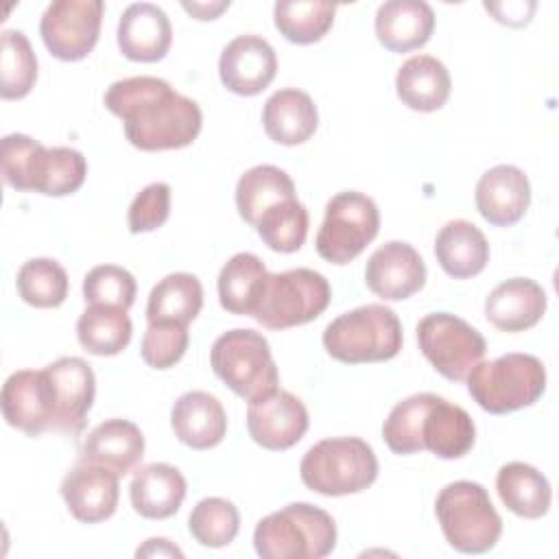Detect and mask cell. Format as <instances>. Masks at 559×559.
<instances>
[{"label": "cell", "mask_w": 559, "mask_h": 559, "mask_svg": "<svg viewBox=\"0 0 559 559\" xmlns=\"http://www.w3.org/2000/svg\"><path fill=\"white\" fill-rule=\"evenodd\" d=\"M105 107L122 120L127 140L140 151H168L192 144L203 114L197 100L157 76H129L105 92Z\"/></svg>", "instance_id": "6da1fadb"}, {"label": "cell", "mask_w": 559, "mask_h": 559, "mask_svg": "<svg viewBox=\"0 0 559 559\" xmlns=\"http://www.w3.org/2000/svg\"><path fill=\"white\" fill-rule=\"evenodd\" d=\"M85 175L87 162L76 148H48L24 133L2 138V179L17 192L66 197L83 186Z\"/></svg>", "instance_id": "7a4b0ae2"}, {"label": "cell", "mask_w": 559, "mask_h": 559, "mask_svg": "<svg viewBox=\"0 0 559 559\" xmlns=\"http://www.w3.org/2000/svg\"><path fill=\"white\" fill-rule=\"evenodd\" d=\"M253 546L262 559H323L336 546V524L328 511L293 502L255 524Z\"/></svg>", "instance_id": "3957f363"}, {"label": "cell", "mask_w": 559, "mask_h": 559, "mask_svg": "<svg viewBox=\"0 0 559 559\" xmlns=\"http://www.w3.org/2000/svg\"><path fill=\"white\" fill-rule=\"evenodd\" d=\"M402 323L384 304H367L338 314L323 332L325 352L345 362H384L402 349Z\"/></svg>", "instance_id": "277c9868"}, {"label": "cell", "mask_w": 559, "mask_h": 559, "mask_svg": "<svg viewBox=\"0 0 559 559\" xmlns=\"http://www.w3.org/2000/svg\"><path fill=\"white\" fill-rule=\"evenodd\" d=\"M465 380L472 400L491 415H507L531 406L546 391L542 360L520 352L478 362Z\"/></svg>", "instance_id": "5b68a950"}, {"label": "cell", "mask_w": 559, "mask_h": 559, "mask_svg": "<svg viewBox=\"0 0 559 559\" xmlns=\"http://www.w3.org/2000/svg\"><path fill=\"white\" fill-rule=\"evenodd\" d=\"M299 476L310 491L321 496L358 493L378 478V459L360 437H332L304 454Z\"/></svg>", "instance_id": "8992f818"}, {"label": "cell", "mask_w": 559, "mask_h": 559, "mask_svg": "<svg viewBox=\"0 0 559 559\" xmlns=\"http://www.w3.org/2000/svg\"><path fill=\"white\" fill-rule=\"evenodd\" d=\"M435 513L448 544L465 555L491 550L502 535V520L487 489L472 480L445 485L435 500Z\"/></svg>", "instance_id": "52a82bcc"}, {"label": "cell", "mask_w": 559, "mask_h": 559, "mask_svg": "<svg viewBox=\"0 0 559 559\" xmlns=\"http://www.w3.org/2000/svg\"><path fill=\"white\" fill-rule=\"evenodd\" d=\"M330 299L328 280L312 269L266 273L251 317L269 330H286L314 321Z\"/></svg>", "instance_id": "ba28073f"}, {"label": "cell", "mask_w": 559, "mask_h": 559, "mask_svg": "<svg viewBox=\"0 0 559 559\" xmlns=\"http://www.w3.org/2000/svg\"><path fill=\"white\" fill-rule=\"evenodd\" d=\"M210 365L214 373L247 402L273 393L280 384L269 341L249 328L221 334L212 345Z\"/></svg>", "instance_id": "9c48e42d"}, {"label": "cell", "mask_w": 559, "mask_h": 559, "mask_svg": "<svg viewBox=\"0 0 559 559\" xmlns=\"http://www.w3.org/2000/svg\"><path fill=\"white\" fill-rule=\"evenodd\" d=\"M380 212L371 197L347 190L334 194L325 205V218L317 234V253L332 264L358 258L378 236Z\"/></svg>", "instance_id": "30bf717a"}, {"label": "cell", "mask_w": 559, "mask_h": 559, "mask_svg": "<svg viewBox=\"0 0 559 559\" xmlns=\"http://www.w3.org/2000/svg\"><path fill=\"white\" fill-rule=\"evenodd\" d=\"M417 343L443 378L461 382L487 352L483 334L450 312H430L417 323Z\"/></svg>", "instance_id": "8fae6325"}, {"label": "cell", "mask_w": 559, "mask_h": 559, "mask_svg": "<svg viewBox=\"0 0 559 559\" xmlns=\"http://www.w3.org/2000/svg\"><path fill=\"white\" fill-rule=\"evenodd\" d=\"M103 0H55L46 7L39 33L48 52L61 61L85 59L100 33Z\"/></svg>", "instance_id": "7c38bea8"}, {"label": "cell", "mask_w": 559, "mask_h": 559, "mask_svg": "<svg viewBox=\"0 0 559 559\" xmlns=\"http://www.w3.org/2000/svg\"><path fill=\"white\" fill-rule=\"evenodd\" d=\"M44 371L52 397V430L81 432L96 395L92 365L79 356H61L44 367Z\"/></svg>", "instance_id": "4fadbf2b"}, {"label": "cell", "mask_w": 559, "mask_h": 559, "mask_svg": "<svg viewBox=\"0 0 559 559\" xmlns=\"http://www.w3.org/2000/svg\"><path fill=\"white\" fill-rule=\"evenodd\" d=\"M308 411L290 391L273 393L249 402L247 428L251 439L266 450H288L301 441L308 430Z\"/></svg>", "instance_id": "5bb4252c"}, {"label": "cell", "mask_w": 559, "mask_h": 559, "mask_svg": "<svg viewBox=\"0 0 559 559\" xmlns=\"http://www.w3.org/2000/svg\"><path fill=\"white\" fill-rule=\"evenodd\" d=\"M365 284L386 301H402L424 288L426 264L413 245L391 240L378 247L367 260Z\"/></svg>", "instance_id": "9a60e30c"}, {"label": "cell", "mask_w": 559, "mask_h": 559, "mask_svg": "<svg viewBox=\"0 0 559 559\" xmlns=\"http://www.w3.org/2000/svg\"><path fill=\"white\" fill-rule=\"evenodd\" d=\"M277 72L273 46L260 35H238L221 52L223 85L238 96H255L269 87Z\"/></svg>", "instance_id": "2e32d148"}, {"label": "cell", "mask_w": 559, "mask_h": 559, "mask_svg": "<svg viewBox=\"0 0 559 559\" xmlns=\"http://www.w3.org/2000/svg\"><path fill=\"white\" fill-rule=\"evenodd\" d=\"M0 404L7 424L28 437L52 430V397L44 369H22L11 373L2 384Z\"/></svg>", "instance_id": "e0dca14e"}, {"label": "cell", "mask_w": 559, "mask_h": 559, "mask_svg": "<svg viewBox=\"0 0 559 559\" xmlns=\"http://www.w3.org/2000/svg\"><path fill=\"white\" fill-rule=\"evenodd\" d=\"M118 474L87 461H79L61 480L68 511L85 524L109 520L118 507Z\"/></svg>", "instance_id": "ac0fdd59"}, {"label": "cell", "mask_w": 559, "mask_h": 559, "mask_svg": "<svg viewBox=\"0 0 559 559\" xmlns=\"http://www.w3.org/2000/svg\"><path fill=\"white\" fill-rule=\"evenodd\" d=\"M474 199L487 223L509 227L526 214L531 203V183L518 166L500 164L480 175Z\"/></svg>", "instance_id": "d6986e66"}, {"label": "cell", "mask_w": 559, "mask_h": 559, "mask_svg": "<svg viewBox=\"0 0 559 559\" xmlns=\"http://www.w3.org/2000/svg\"><path fill=\"white\" fill-rule=\"evenodd\" d=\"M476 441V426L469 413L435 393L419 421V448L439 459H461Z\"/></svg>", "instance_id": "ffe728a7"}, {"label": "cell", "mask_w": 559, "mask_h": 559, "mask_svg": "<svg viewBox=\"0 0 559 559\" xmlns=\"http://www.w3.org/2000/svg\"><path fill=\"white\" fill-rule=\"evenodd\" d=\"M173 44L168 15L151 2H135L124 9L118 22V48L131 61L153 63L166 57Z\"/></svg>", "instance_id": "44dd1931"}, {"label": "cell", "mask_w": 559, "mask_h": 559, "mask_svg": "<svg viewBox=\"0 0 559 559\" xmlns=\"http://www.w3.org/2000/svg\"><path fill=\"white\" fill-rule=\"evenodd\" d=\"M144 456V435L129 419H107L83 441L79 461L103 465L118 476L133 472Z\"/></svg>", "instance_id": "7402d4cb"}, {"label": "cell", "mask_w": 559, "mask_h": 559, "mask_svg": "<svg viewBox=\"0 0 559 559\" xmlns=\"http://www.w3.org/2000/svg\"><path fill=\"white\" fill-rule=\"evenodd\" d=\"M546 312V293L531 277H511L498 284L487 301V321L502 332H524L539 323Z\"/></svg>", "instance_id": "603a6c76"}, {"label": "cell", "mask_w": 559, "mask_h": 559, "mask_svg": "<svg viewBox=\"0 0 559 559\" xmlns=\"http://www.w3.org/2000/svg\"><path fill=\"white\" fill-rule=\"evenodd\" d=\"M175 437L192 450H207L223 441L227 415L218 397L205 391H188L177 397L170 411Z\"/></svg>", "instance_id": "cb8c5ba5"}, {"label": "cell", "mask_w": 559, "mask_h": 559, "mask_svg": "<svg viewBox=\"0 0 559 559\" xmlns=\"http://www.w3.org/2000/svg\"><path fill=\"white\" fill-rule=\"evenodd\" d=\"M435 31V11L424 0H389L378 7L376 35L391 52L421 48Z\"/></svg>", "instance_id": "d4e9b609"}, {"label": "cell", "mask_w": 559, "mask_h": 559, "mask_svg": "<svg viewBox=\"0 0 559 559\" xmlns=\"http://www.w3.org/2000/svg\"><path fill=\"white\" fill-rule=\"evenodd\" d=\"M266 135L284 146H297L312 138L319 124V111L310 94L297 87H284L271 94L262 109Z\"/></svg>", "instance_id": "484cf974"}, {"label": "cell", "mask_w": 559, "mask_h": 559, "mask_svg": "<svg viewBox=\"0 0 559 559\" xmlns=\"http://www.w3.org/2000/svg\"><path fill=\"white\" fill-rule=\"evenodd\" d=\"M188 485L183 474L168 463H151L135 472L129 496L133 509L148 520H166L175 515L186 498Z\"/></svg>", "instance_id": "4316f807"}, {"label": "cell", "mask_w": 559, "mask_h": 559, "mask_svg": "<svg viewBox=\"0 0 559 559\" xmlns=\"http://www.w3.org/2000/svg\"><path fill=\"white\" fill-rule=\"evenodd\" d=\"M452 90L448 68L430 55H415L406 59L395 74L397 98L415 111L441 109Z\"/></svg>", "instance_id": "83f0119b"}, {"label": "cell", "mask_w": 559, "mask_h": 559, "mask_svg": "<svg viewBox=\"0 0 559 559\" xmlns=\"http://www.w3.org/2000/svg\"><path fill=\"white\" fill-rule=\"evenodd\" d=\"M435 255L450 277L467 280L487 266L489 242L474 223L456 218L439 229L435 238Z\"/></svg>", "instance_id": "f1b7e54d"}, {"label": "cell", "mask_w": 559, "mask_h": 559, "mask_svg": "<svg viewBox=\"0 0 559 559\" xmlns=\"http://www.w3.org/2000/svg\"><path fill=\"white\" fill-rule=\"evenodd\" d=\"M496 489L502 504L520 518L537 520L550 509V483L528 463L511 461L502 465L496 476Z\"/></svg>", "instance_id": "f546056e"}, {"label": "cell", "mask_w": 559, "mask_h": 559, "mask_svg": "<svg viewBox=\"0 0 559 559\" xmlns=\"http://www.w3.org/2000/svg\"><path fill=\"white\" fill-rule=\"evenodd\" d=\"M286 199H295V183L286 170L271 164L249 168L236 183L238 214L253 227L271 205Z\"/></svg>", "instance_id": "4dcf8cb0"}, {"label": "cell", "mask_w": 559, "mask_h": 559, "mask_svg": "<svg viewBox=\"0 0 559 559\" xmlns=\"http://www.w3.org/2000/svg\"><path fill=\"white\" fill-rule=\"evenodd\" d=\"M203 308V286L192 273H170L162 277L146 304V321H173V323H190Z\"/></svg>", "instance_id": "1f68e13d"}, {"label": "cell", "mask_w": 559, "mask_h": 559, "mask_svg": "<svg viewBox=\"0 0 559 559\" xmlns=\"http://www.w3.org/2000/svg\"><path fill=\"white\" fill-rule=\"evenodd\" d=\"M131 319L127 310L105 304H92L76 321L81 347L94 356H116L131 341Z\"/></svg>", "instance_id": "d6a6232c"}, {"label": "cell", "mask_w": 559, "mask_h": 559, "mask_svg": "<svg viewBox=\"0 0 559 559\" xmlns=\"http://www.w3.org/2000/svg\"><path fill=\"white\" fill-rule=\"evenodd\" d=\"M266 266L255 253L240 251L231 255L218 273V299L231 314L251 317L255 297L266 277Z\"/></svg>", "instance_id": "836d02e7"}, {"label": "cell", "mask_w": 559, "mask_h": 559, "mask_svg": "<svg viewBox=\"0 0 559 559\" xmlns=\"http://www.w3.org/2000/svg\"><path fill=\"white\" fill-rule=\"evenodd\" d=\"M336 4L314 2V0H282L275 2L273 20L277 31L293 44H314L319 41L334 22Z\"/></svg>", "instance_id": "e575fe53"}, {"label": "cell", "mask_w": 559, "mask_h": 559, "mask_svg": "<svg viewBox=\"0 0 559 559\" xmlns=\"http://www.w3.org/2000/svg\"><path fill=\"white\" fill-rule=\"evenodd\" d=\"M37 81V57L22 31L2 33L0 52V96L4 100L24 98Z\"/></svg>", "instance_id": "d590c367"}, {"label": "cell", "mask_w": 559, "mask_h": 559, "mask_svg": "<svg viewBox=\"0 0 559 559\" xmlns=\"http://www.w3.org/2000/svg\"><path fill=\"white\" fill-rule=\"evenodd\" d=\"M255 231L273 251H299L308 236V210L297 197L280 201L258 218Z\"/></svg>", "instance_id": "8d00e7d4"}, {"label": "cell", "mask_w": 559, "mask_h": 559, "mask_svg": "<svg viewBox=\"0 0 559 559\" xmlns=\"http://www.w3.org/2000/svg\"><path fill=\"white\" fill-rule=\"evenodd\" d=\"M15 286L28 306L57 308L68 297V273L52 258H33L20 266Z\"/></svg>", "instance_id": "74e56055"}, {"label": "cell", "mask_w": 559, "mask_h": 559, "mask_svg": "<svg viewBox=\"0 0 559 559\" xmlns=\"http://www.w3.org/2000/svg\"><path fill=\"white\" fill-rule=\"evenodd\" d=\"M188 528L201 546L223 548L236 539L240 528V513L234 502L225 498H203L190 511Z\"/></svg>", "instance_id": "f35d334b"}, {"label": "cell", "mask_w": 559, "mask_h": 559, "mask_svg": "<svg viewBox=\"0 0 559 559\" xmlns=\"http://www.w3.org/2000/svg\"><path fill=\"white\" fill-rule=\"evenodd\" d=\"M85 304H105L129 310L135 301V277L118 264H98L83 277Z\"/></svg>", "instance_id": "ab89813d"}, {"label": "cell", "mask_w": 559, "mask_h": 559, "mask_svg": "<svg viewBox=\"0 0 559 559\" xmlns=\"http://www.w3.org/2000/svg\"><path fill=\"white\" fill-rule=\"evenodd\" d=\"M188 343H190V334L186 323H173V321L148 323L142 336L140 354L148 367L170 369L181 360V356L188 349Z\"/></svg>", "instance_id": "60d3db41"}, {"label": "cell", "mask_w": 559, "mask_h": 559, "mask_svg": "<svg viewBox=\"0 0 559 559\" xmlns=\"http://www.w3.org/2000/svg\"><path fill=\"white\" fill-rule=\"evenodd\" d=\"M170 214V186L164 181L142 188L129 205L127 223L131 234L153 231L168 221Z\"/></svg>", "instance_id": "b9f144b4"}, {"label": "cell", "mask_w": 559, "mask_h": 559, "mask_svg": "<svg viewBox=\"0 0 559 559\" xmlns=\"http://www.w3.org/2000/svg\"><path fill=\"white\" fill-rule=\"evenodd\" d=\"M138 557H183V552L170 544L168 539L164 537H153V539H146L144 546H140L135 550Z\"/></svg>", "instance_id": "7bdbcfd3"}, {"label": "cell", "mask_w": 559, "mask_h": 559, "mask_svg": "<svg viewBox=\"0 0 559 559\" xmlns=\"http://www.w3.org/2000/svg\"><path fill=\"white\" fill-rule=\"evenodd\" d=\"M229 2H216V4H205V2H183V9L192 13L197 20H214L221 11H225Z\"/></svg>", "instance_id": "ee69618b"}]
</instances>
